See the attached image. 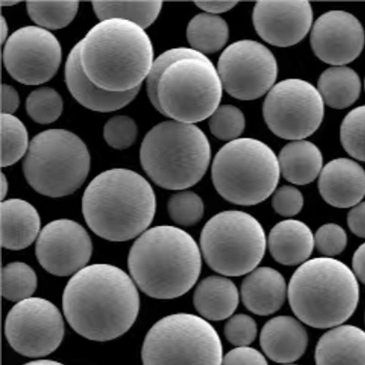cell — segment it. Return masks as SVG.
Listing matches in <instances>:
<instances>
[{
    "instance_id": "f5cc1de1",
    "label": "cell",
    "mask_w": 365,
    "mask_h": 365,
    "mask_svg": "<svg viewBox=\"0 0 365 365\" xmlns=\"http://www.w3.org/2000/svg\"><path fill=\"white\" fill-rule=\"evenodd\" d=\"M284 365H298V364H284Z\"/></svg>"
},
{
    "instance_id": "cb8c5ba5",
    "label": "cell",
    "mask_w": 365,
    "mask_h": 365,
    "mask_svg": "<svg viewBox=\"0 0 365 365\" xmlns=\"http://www.w3.org/2000/svg\"><path fill=\"white\" fill-rule=\"evenodd\" d=\"M270 255L284 266H297L308 262L314 250V235L302 221L283 220L269 231Z\"/></svg>"
},
{
    "instance_id": "f35d334b",
    "label": "cell",
    "mask_w": 365,
    "mask_h": 365,
    "mask_svg": "<svg viewBox=\"0 0 365 365\" xmlns=\"http://www.w3.org/2000/svg\"><path fill=\"white\" fill-rule=\"evenodd\" d=\"M138 128L135 120L126 115L113 116L103 127L107 145L116 150H125L135 143Z\"/></svg>"
},
{
    "instance_id": "8d00e7d4",
    "label": "cell",
    "mask_w": 365,
    "mask_h": 365,
    "mask_svg": "<svg viewBox=\"0 0 365 365\" xmlns=\"http://www.w3.org/2000/svg\"><path fill=\"white\" fill-rule=\"evenodd\" d=\"M246 120L244 113L233 106L218 107L210 118L212 135L223 141L239 139L245 129Z\"/></svg>"
},
{
    "instance_id": "4dcf8cb0",
    "label": "cell",
    "mask_w": 365,
    "mask_h": 365,
    "mask_svg": "<svg viewBox=\"0 0 365 365\" xmlns=\"http://www.w3.org/2000/svg\"><path fill=\"white\" fill-rule=\"evenodd\" d=\"M27 128L12 114L1 113V166L8 168L27 155L29 148Z\"/></svg>"
},
{
    "instance_id": "f907efd6",
    "label": "cell",
    "mask_w": 365,
    "mask_h": 365,
    "mask_svg": "<svg viewBox=\"0 0 365 365\" xmlns=\"http://www.w3.org/2000/svg\"><path fill=\"white\" fill-rule=\"evenodd\" d=\"M24 365H64V364L58 363V361H51V360H38V361H31V363H28Z\"/></svg>"
},
{
    "instance_id": "4316f807",
    "label": "cell",
    "mask_w": 365,
    "mask_h": 365,
    "mask_svg": "<svg viewBox=\"0 0 365 365\" xmlns=\"http://www.w3.org/2000/svg\"><path fill=\"white\" fill-rule=\"evenodd\" d=\"M280 174L294 185L311 184L319 177L324 165L322 152L312 142L298 140L288 143L279 155Z\"/></svg>"
},
{
    "instance_id": "277c9868",
    "label": "cell",
    "mask_w": 365,
    "mask_h": 365,
    "mask_svg": "<svg viewBox=\"0 0 365 365\" xmlns=\"http://www.w3.org/2000/svg\"><path fill=\"white\" fill-rule=\"evenodd\" d=\"M155 210L152 185L129 169L114 168L98 175L83 194V213L88 226L97 236L113 242L145 232Z\"/></svg>"
},
{
    "instance_id": "11a10c76",
    "label": "cell",
    "mask_w": 365,
    "mask_h": 365,
    "mask_svg": "<svg viewBox=\"0 0 365 365\" xmlns=\"http://www.w3.org/2000/svg\"><path fill=\"white\" fill-rule=\"evenodd\" d=\"M364 321H365V314H364Z\"/></svg>"
},
{
    "instance_id": "52a82bcc",
    "label": "cell",
    "mask_w": 365,
    "mask_h": 365,
    "mask_svg": "<svg viewBox=\"0 0 365 365\" xmlns=\"http://www.w3.org/2000/svg\"><path fill=\"white\" fill-rule=\"evenodd\" d=\"M212 181L225 200L255 205L268 200L279 184V159L259 140L239 138L217 152L212 165Z\"/></svg>"
},
{
    "instance_id": "5b68a950",
    "label": "cell",
    "mask_w": 365,
    "mask_h": 365,
    "mask_svg": "<svg viewBox=\"0 0 365 365\" xmlns=\"http://www.w3.org/2000/svg\"><path fill=\"white\" fill-rule=\"evenodd\" d=\"M288 299L293 314L303 324L316 329L334 328L356 311L359 283L346 264L334 257H315L293 273Z\"/></svg>"
},
{
    "instance_id": "bcb514c9",
    "label": "cell",
    "mask_w": 365,
    "mask_h": 365,
    "mask_svg": "<svg viewBox=\"0 0 365 365\" xmlns=\"http://www.w3.org/2000/svg\"><path fill=\"white\" fill-rule=\"evenodd\" d=\"M351 262L355 277L365 285V243L355 250Z\"/></svg>"
},
{
    "instance_id": "4fadbf2b",
    "label": "cell",
    "mask_w": 365,
    "mask_h": 365,
    "mask_svg": "<svg viewBox=\"0 0 365 365\" xmlns=\"http://www.w3.org/2000/svg\"><path fill=\"white\" fill-rule=\"evenodd\" d=\"M223 89L236 99L252 101L272 89L278 63L259 42L244 40L228 46L217 63Z\"/></svg>"
},
{
    "instance_id": "db71d44e",
    "label": "cell",
    "mask_w": 365,
    "mask_h": 365,
    "mask_svg": "<svg viewBox=\"0 0 365 365\" xmlns=\"http://www.w3.org/2000/svg\"><path fill=\"white\" fill-rule=\"evenodd\" d=\"M364 89H365V80H364Z\"/></svg>"
},
{
    "instance_id": "8fae6325",
    "label": "cell",
    "mask_w": 365,
    "mask_h": 365,
    "mask_svg": "<svg viewBox=\"0 0 365 365\" xmlns=\"http://www.w3.org/2000/svg\"><path fill=\"white\" fill-rule=\"evenodd\" d=\"M223 345L216 329L200 316H166L153 326L142 348L143 365H221Z\"/></svg>"
},
{
    "instance_id": "30bf717a",
    "label": "cell",
    "mask_w": 365,
    "mask_h": 365,
    "mask_svg": "<svg viewBox=\"0 0 365 365\" xmlns=\"http://www.w3.org/2000/svg\"><path fill=\"white\" fill-rule=\"evenodd\" d=\"M267 236L257 218L239 210L220 212L205 225L202 256L208 267L225 277L253 272L265 256Z\"/></svg>"
},
{
    "instance_id": "b9f144b4",
    "label": "cell",
    "mask_w": 365,
    "mask_h": 365,
    "mask_svg": "<svg viewBox=\"0 0 365 365\" xmlns=\"http://www.w3.org/2000/svg\"><path fill=\"white\" fill-rule=\"evenodd\" d=\"M272 204L273 210L279 216L292 217L302 211L304 198L298 188L283 185L274 192Z\"/></svg>"
},
{
    "instance_id": "ab89813d",
    "label": "cell",
    "mask_w": 365,
    "mask_h": 365,
    "mask_svg": "<svg viewBox=\"0 0 365 365\" xmlns=\"http://www.w3.org/2000/svg\"><path fill=\"white\" fill-rule=\"evenodd\" d=\"M347 243L346 232L337 224H325L314 235V246L324 257L340 255L346 249Z\"/></svg>"
},
{
    "instance_id": "f6af8a7d",
    "label": "cell",
    "mask_w": 365,
    "mask_h": 365,
    "mask_svg": "<svg viewBox=\"0 0 365 365\" xmlns=\"http://www.w3.org/2000/svg\"><path fill=\"white\" fill-rule=\"evenodd\" d=\"M1 113L12 114L19 106V96L17 90L9 84H3L1 96Z\"/></svg>"
},
{
    "instance_id": "83f0119b",
    "label": "cell",
    "mask_w": 365,
    "mask_h": 365,
    "mask_svg": "<svg viewBox=\"0 0 365 365\" xmlns=\"http://www.w3.org/2000/svg\"><path fill=\"white\" fill-rule=\"evenodd\" d=\"M361 80L356 71L346 66H334L321 74L318 91L324 103L334 109L353 106L361 93Z\"/></svg>"
},
{
    "instance_id": "ffe728a7",
    "label": "cell",
    "mask_w": 365,
    "mask_h": 365,
    "mask_svg": "<svg viewBox=\"0 0 365 365\" xmlns=\"http://www.w3.org/2000/svg\"><path fill=\"white\" fill-rule=\"evenodd\" d=\"M65 83L78 103L87 109L99 113H110L123 108L135 99L140 91L138 88L128 93H110L94 86L81 68L78 43L67 58Z\"/></svg>"
},
{
    "instance_id": "7a4b0ae2",
    "label": "cell",
    "mask_w": 365,
    "mask_h": 365,
    "mask_svg": "<svg viewBox=\"0 0 365 365\" xmlns=\"http://www.w3.org/2000/svg\"><path fill=\"white\" fill-rule=\"evenodd\" d=\"M78 44L88 79L110 93L141 88L155 61L154 47L145 29L123 19L98 23Z\"/></svg>"
},
{
    "instance_id": "1f68e13d",
    "label": "cell",
    "mask_w": 365,
    "mask_h": 365,
    "mask_svg": "<svg viewBox=\"0 0 365 365\" xmlns=\"http://www.w3.org/2000/svg\"><path fill=\"white\" fill-rule=\"evenodd\" d=\"M79 2H28L26 4L29 18L38 27L61 29L67 27L76 17Z\"/></svg>"
},
{
    "instance_id": "7dc6e473",
    "label": "cell",
    "mask_w": 365,
    "mask_h": 365,
    "mask_svg": "<svg viewBox=\"0 0 365 365\" xmlns=\"http://www.w3.org/2000/svg\"><path fill=\"white\" fill-rule=\"evenodd\" d=\"M237 2H197L195 5L208 14L217 15L230 11L236 6Z\"/></svg>"
},
{
    "instance_id": "836d02e7",
    "label": "cell",
    "mask_w": 365,
    "mask_h": 365,
    "mask_svg": "<svg viewBox=\"0 0 365 365\" xmlns=\"http://www.w3.org/2000/svg\"><path fill=\"white\" fill-rule=\"evenodd\" d=\"M26 110L34 122L40 125H50L56 122L63 113V98L52 88H38L29 93L26 100Z\"/></svg>"
},
{
    "instance_id": "f1b7e54d",
    "label": "cell",
    "mask_w": 365,
    "mask_h": 365,
    "mask_svg": "<svg viewBox=\"0 0 365 365\" xmlns=\"http://www.w3.org/2000/svg\"><path fill=\"white\" fill-rule=\"evenodd\" d=\"M230 29L226 21L217 15L200 13L189 21L187 37L193 50L202 54L222 50L228 41Z\"/></svg>"
},
{
    "instance_id": "e0dca14e",
    "label": "cell",
    "mask_w": 365,
    "mask_h": 365,
    "mask_svg": "<svg viewBox=\"0 0 365 365\" xmlns=\"http://www.w3.org/2000/svg\"><path fill=\"white\" fill-rule=\"evenodd\" d=\"M364 42L363 25L351 13L326 12L312 26V50L319 60L334 66H344L356 60Z\"/></svg>"
},
{
    "instance_id": "5bb4252c",
    "label": "cell",
    "mask_w": 365,
    "mask_h": 365,
    "mask_svg": "<svg viewBox=\"0 0 365 365\" xmlns=\"http://www.w3.org/2000/svg\"><path fill=\"white\" fill-rule=\"evenodd\" d=\"M5 334L11 346L23 356H47L63 340V318L50 301L29 298L18 302L9 312Z\"/></svg>"
},
{
    "instance_id": "9c48e42d",
    "label": "cell",
    "mask_w": 365,
    "mask_h": 365,
    "mask_svg": "<svg viewBox=\"0 0 365 365\" xmlns=\"http://www.w3.org/2000/svg\"><path fill=\"white\" fill-rule=\"evenodd\" d=\"M217 68L207 56L175 61L160 77L158 112L177 122L194 123L210 118L222 100Z\"/></svg>"
},
{
    "instance_id": "44dd1931",
    "label": "cell",
    "mask_w": 365,
    "mask_h": 365,
    "mask_svg": "<svg viewBox=\"0 0 365 365\" xmlns=\"http://www.w3.org/2000/svg\"><path fill=\"white\" fill-rule=\"evenodd\" d=\"M259 341L269 359L287 364L294 363L305 354L309 336L299 319L282 315L266 322Z\"/></svg>"
},
{
    "instance_id": "d590c367",
    "label": "cell",
    "mask_w": 365,
    "mask_h": 365,
    "mask_svg": "<svg viewBox=\"0 0 365 365\" xmlns=\"http://www.w3.org/2000/svg\"><path fill=\"white\" fill-rule=\"evenodd\" d=\"M168 210L175 223L179 226L191 227L203 217L205 205L200 195L194 192L180 191L169 198Z\"/></svg>"
},
{
    "instance_id": "d6a6232c",
    "label": "cell",
    "mask_w": 365,
    "mask_h": 365,
    "mask_svg": "<svg viewBox=\"0 0 365 365\" xmlns=\"http://www.w3.org/2000/svg\"><path fill=\"white\" fill-rule=\"evenodd\" d=\"M38 286L37 275L26 263L12 262L2 270V295L11 302L31 298Z\"/></svg>"
},
{
    "instance_id": "7402d4cb",
    "label": "cell",
    "mask_w": 365,
    "mask_h": 365,
    "mask_svg": "<svg viewBox=\"0 0 365 365\" xmlns=\"http://www.w3.org/2000/svg\"><path fill=\"white\" fill-rule=\"evenodd\" d=\"M287 294L288 289L284 277L269 267L254 269L241 283V301L253 314H275L284 304Z\"/></svg>"
},
{
    "instance_id": "7bdbcfd3",
    "label": "cell",
    "mask_w": 365,
    "mask_h": 365,
    "mask_svg": "<svg viewBox=\"0 0 365 365\" xmlns=\"http://www.w3.org/2000/svg\"><path fill=\"white\" fill-rule=\"evenodd\" d=\"M221 365H269L264 355L249 346L237 347L228 351Z\"/></svg>"
},
{
    "instance_id": "d6986e66",
    "label": "cell",
    "mask_w": 365,
    "mask_h": 365,
    "mask_svg": "<svg viewBox=\"0 0 365 365\" xmlns=\"http://www.w3.org/2000/svg\"><path fill=\"white\" fill-rule=\"evenodd\" d=\"M318 187L322 197L331 207H354L365 197L364 169L351 159L332 160L322 168Z\"/></svg>"
},
{
    "instance_id": "ee69618b",
    "label": "cell",
    "mask_w": 365,
    "mask_h": 365,
    "mask_svg": "<svg viewBox=\"0 0 365 365\" xmlns=\"http://www.w3.org/2000/svg\"><path fill=\"white\" fill-rule=\"evenodd\" d=\"M347 223L355 236L365 239V202L351 207L348 213Z\"/></svg>"
},
{
    "instance_id": "603a6c76",
    "label": "cell",
    "mask_w": 365,
    "mask_h": 365,
    "mask_svg": "<svg viewBox=\"0 0 365 365\" xmlns=\"http://www.w3.org/2000/svg\"><path fill=\"white\" fill-rule=\"evenodd\" d=\"M316 365H365V331L339 325L326 331L315 349Z\"/></svg>"
},
{
    "instance_id": "60d3db41",
    "label": "cell",
    "mask_w": 365,
    "mask_h": 365,
    "mask_svg": "<svg viewBox=\"0 0 365 365\" xmlns=\"http://www.w3.org/2000/svg\"><path fill=\"white\" fill-rule=\"evenodd\" d=\"M224 334L227 340L235 346H249L257 338L256 321L247 314L231 316L225 324Z\"/></svg>"
},
{
    "instance_id": "ba28073f",
    "label": "cell",
    "mask_w": 365,
    "mask_h": 365,
    "mask_svg": "<svg viewBox=\"0 0 365 365\" xmlns=\"http://www.w3.org/2000/svg\"><path fill=\"white\" fill-rule=\"evenodd\" d=\"M91 155L86 143L64 129L38 133L23 161L29 185L38 194L58 198L76 192L86 182Z\"/></svg>"
},
{
    "instance_id": "3957f363",
    "label": "cell",
    "mask_w": 365,
    "mask_h": 365,
    "mask_svg": "<svg viewBox=\"0 0 365 365\" xmlns=\"http://www.w3.org/2000/svg\"><path fill=\"white\" fill-rule=\"evenodd\" d=\"M128 267L133 282L146 295L175 299L197 282L202 269L201 250L193 237L181 228L155 227L133 243Z\"/></svg>"
},
{
    "instance_id": "d4e9b609",
    "label": "cell",
    "mask_w": 365,
    "mask_h": 365,
    "mask_svg": "<svg viewBox=\"0 0 365 365\" xmlns=\"http://www.w3.org/2000/svg\"><path fill=\"white\" fill-rule=\"evenodd\" d=\"M41 217L37 210L22 200H9L1 203L2 247L21 250L31 246L41 233Z\"/></svg>"
},
{
    "instance_id": "f546056e",
    "label": "cell",
    "mask_w": 365,
    "mask_h": 365,
    "mask_svg": "<svg viewBox=\"0 0 365 365\" xmlns=\"http://www.w3.org/2000/svg\"><path fill=\"white\" fill-rule=\"evenodd\" d=\"M163 3L152 2H93V9L101 21L123 19L140 26L143 29L154 24L159 17Z\"/></svg>"
},
{
    "instance_id": "8992f818",
    "label": "cell",
    "mask_w": 365,
    "mask_h": 365,
    "mask_svg": "<svg viewBox=\"0 0 365 365\" xmlns=\"http://www.w3.org/2000/svg\"><path fill=\"white\" fill-rule=\"evenodd\" d=\"M210 143L195 125L165 120L143 140L140 161L151 180L168 190H185L203 178L210 165Z\"/></svg>"
},
{
    "instance_id": "2e32d148",
    "label": "cell",
    "mask_w": 365,
    "mask_h": 365,
    "mask_svg": "<svg viewBox=\"0 0 365 365\" xmlns=\"http://www.w3.org/2000/svg\"><path fill=\"white\" fill-rule=\"evenodd\" d=\"M36 257L52 275H73L86 268L93 253V243L86 228L70 220L46 225L36 242Z\"/></svg>"
},
{
    "instance_id": "681fc988",
    "label": "cell",
    "mask_w": 365,
    "mask_h": 365,
    "mask_svg": "<svg viewBox=\"0 0 365 365\" xmlns=\"http://www.w3.org/2000/svg\"><path fill=\"white\" fill-rule=\"evenodd\" d=\"M9 191V182L6 178L5 175H1V200L4 201L6 194Z\"/></svg>"
},
{
    "instance_id": "74e56055",
    "label": "cell",
    "mask_w": 365,
    "mask_h": 365,
    "mask_svg": "<svg viewBox=\"0 0 365 365\" xmlns=\"http://www.w3.org/2000/svg\"><path fill=\"white\" fill-rule=\"evenodd\" d=\"M203 57H205V55L193 50L192 48H177L166 51L155 58L148 76L146 78V91H148L150 102L155 110H158V96H156L158 84L160 77H161L165 68L175 61L182 60V58Z\"/></svg>"
},
{
    "instance_id": "6da1fadb",
    "label": "cell",
    "mask_w": 365,
    "mask_h": 365,
    "mask_svg": "<svg viewBox=\"0 0 365 365\" xmlns=\"http://www.w3.org/2000/svg\"><path fill=\"white\" fill-rule=\"evenodd\" d=\"M68 324L88 340L106 341L131 329L139 314L136 284L110 264H93L74 274L63 297Z\"/></svg>"
},
{
    "instance_id": "9a60e30c",
    "label": "cell",
    "mask_w": 365,
    "mask_h": 365,
    "mask_svg": "<svg viewBox=\"0 0 365 365\" xmlns=\"http://www.w3.org/2000/svg\"><path fill=\"white\" fill-rule=\"evenodd\" d=\"M63 51L48 29L26 26L9 36L3 48V63L13 79L25 86L51 81L61 66Z\"/></svg>"
},
{
    "instance_id": "c3c4849f",
    "label": "cell",
    "mask_w": 365,
    "mask_h": 365,
    "mask_svg": "<svg viewBox=\"0 0 365 365\" xmlns=\"http://www.w3.org/2000/svg\"><path fill=\"white\" fill-rule=\"evenodd\" d=\"M9 26L8 23H6V19L1 17V41L3 44H5L6 40H8L9 37Z\"/></svg>"
},
{
    "instance_id": "e575fe53",
    "label": "cell",
    "mask_w": 365,
    "mask_h": 365,
    "mask_svg": "<svg viewBox=\"0 0 365 365\" xmlns=\"http://www.w3.org/2000/svg\"><path fill=\"white\" fill-rule=\"evenodd\" d=\"M341 142L349 155L365 162V106L345 116L341 125Z\"/></svg>"
},
{
    "instance_id": "484cf974",
    "label": "cell",
    "mask_w": 365,
    "mask_h": 365,
    "mask_svg": "<svg viewBox=\"0 0 365 365\" xmlns=\"http://www.w3.org/2000/svg\"><path fill=\"white\" fill-rule=\"evenodd\" d=\"M193 302L202 318L220 322L230 319L240 303V292L232 280L225 276H210L195 289Z\"/></svg>"
},
{
    "instance_id": "ac0fdd59",
    "label": "cell",
    "mask_w": 365,
    "mask_h": 365,
    "mask_svg": "<svg viewBox=\"0 0 365 365\" xmlns=\"http://www.w3.org/2000/svg\"><path fill=\"white\" fill-rule=\"evenodd\" d=\"M257 34L276 47L298 44L312 26V9L308 1H259L253 11Z\"/></svg>"
},
{
    "instance_id": "816d5d0a",
    "label": "cell",
    "mask_w": 365,
    "mask_h": 365,
    "mask_svg": "<svg viewBox=\"0 0 365 365\" xmlns=\"http://www.w3.org/2000/svg\"><path fill=\"white\" fill-rule=\"evenodd\" d=\"M18 2L16 1H1L2 6H11L17 5Z\"/></svg>"
},
{
    "instance_id": "7c38bea8",
    "label": "cell",
    "mask_w": 365,
    "mask_h": 365,
    "mask_svg": "<svg viewBox=\"0 0 365 365\" xmlns=\"http://www.w3.org/2000/svg\"><path fill=\"white\" fill-rule=\"evenodd\" d=\"M264 120L280 138L305 139L314 135L324 117V102L308 81L287 79L275 84L263 104Z\"/></svg>"
}]
</instances>
